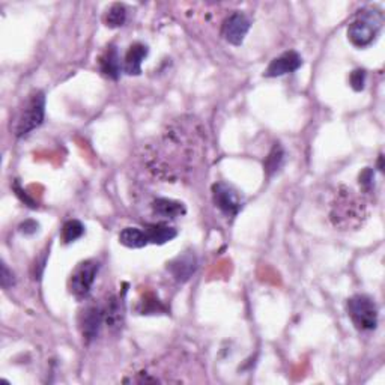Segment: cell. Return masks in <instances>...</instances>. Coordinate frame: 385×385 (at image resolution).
<instances>
[{
  "instance_id": "1",
  "label": "cell",
  "mask_w": 385,
  "mask_h": 385,
  "mask_svg": "<svg viewBox=\"0 0 385 385\" xmlns=\"http://www.w3.org/2000/svg\"><path fill=\"white\" fill-rule=\"evenodd\" d=\"M329 218L336 227H340L342 231L352 229L363 224V220L367 218V207L363 200H360L352 190L347 187H342L336 194L333 202Z\"/></svg>"
},
{
  "instance_id": "2",
  "label": "cell",
  "mask_w": 385,
  "mask_h": 385,
  "mask_svg": "<svg viewBox=\"0 0 385 385\" xmlns=\"http://www.w3.org/2000/svg\"><path fill=\"white\" fill-rule=\"evenodd\" d=\"M382 25L384 14L378 8H366V10L360 11L348 27V38L351 44L358 47V49L371 45L381 32Z\"/></svg>"
},
{
  "instance_id": "3",
  "label": "cell",
  "mask_w": 385,
  "mask_h": 385,
  "mask_svg": "<svg viewBox=\"0 0 385 385\" xmlns=\"http://www.w3.org/2000/svg\"><path fill=\"white\" fill-rule=\"evenodd\" d=\"M45 117V95L43 91H34L26 100L25 107L21 108L15 119L14 135L15 137H25L38 127H41Z\"/></svg>"
},
{
  "instance_id": "4",
  "label": "cell",
  "mask_w": 385,
  "mask_h": 385,
  "mask_svg": "<svg viewBox=\"0 0 385 385\" xmlns=\"http://www.w3.org/2000/svg\"><path fill=\"white\" fill-rule=\"evenodd\" d=\"M348 316L360 331H373L378 327V305L369 295H353L347 304Z\"/></svg>"
},
{
  "instance_id": "5",
  "label": "cell",
  "mask_w": 385,
  "mask_h": 385,
  "mask_svg": "<svg viewBox=\"0 0 385 385\" xmlns=\"http://www.w3.org/2000/svg\"><path fill=\"white\" fill-rule=\"evenodd\" d=\"M100 264L95 261H84L77 265L69 277V292L78 300H84L91 294L93 283L97 280Z\"/></svg>"
},
{
  "instance_id": "6",
  "label": "cell",
  "mask_w": 385,
  "mask_h": 385,
  "mask_svg": "<svg viewBox=\"0 0 385 385\" xmlns=\"http://www.w3.org/2000/svg\"><path fill=\"white\" fill-rule=\"evenodd\" d=\"M212 199H214L215 207L227 217L238 215L242 208L238 191L226 183H217L212 185Z\"/></svg>"
},
{
  "instance_id": "7",
  "label": "cell",
  "mask_w": 385,
  "mask_h": 385,
  "mask_svg": "<svg viewBox=\"0 0 385 385\" xmlns=\"http://www.w3.org/2000/svg\"><path fill=\"white\" fill-rule=\"evenodd\" d=\"M104 324V313H103V305L100 304H89L88 307L78 316V328L83 336V340L86 343H91L92 340L97 339L100 333L101 325Z\"/></svg>"
},
{
  "instance_id": "8",
  "label": "cell",
  "mask_w": 385,
  "mask_h": 385,
  "mask_svg": "<svg viewBox=\"0 0 385 385\" xmlns=\"http://www.w3.org/2000/svg\"><path fill=\"white\" fill-rule=\"evenodd\" d=\"M250 26H251V23L247 15L237 11V12L231 14L229 17L224 20L223 27H222V35L229 44H232L235 47H240L242 43H244V39L250 30Z\"/></svg>"
},
{
  "instance_id": "9",
  "label": "cell",
  "mask_w": 385,
  "mask_h": 385,
  "mask_svg": "<svg viewBox=\"0 0 385 385\" xmlns=\"http://www.w3.org/2000/svg\"><path fill=\"white\" fill-rule=\"evenodd\" d=\"M303 67V58L295 50H289L280 54L279 58L272 59L271 64L265 71V77H281L285 74L295 73Z\"/></svg>"
},
{
  "instance_id": "10",
  "label": "cell",
  "mask_w": 385,
  "mask_h": 385,
  "mask_svg": "<svg viewBox=\"0 0 385 385\" xmlns=\"http://www.w3.org/2000/svg\"><path fill=\"white\" fill-rule=\"evenodd\" d=\"M167 270L172 272V276L175 277L176 281L184 283L190 280L196 270H198V259L191 251H187V253L178 256L170 264H167Z\"/></svg>"
},
{
  "instance_id": "11",
  "label": "cell",
  "mask_w": 385,
  "mask_h": 385,
  "mask_svg": "<svg viewBox=\"0 0 385 385\" xmlns=\"http://www.w3.org/2000/svg\"><path fill=\"white\" fill-rule=\"evenodd\" d=\"M98 65L101 73L107 78H112V80H117V78H119L122 65L119 53H117L115 45H108L103 51V54H101L98 59Z\"/></svg>"
},
{
  "instance_id": "12",
  "label": "cell",
  "mask_w": 385,
  "mask_h": 385,
  "mask_svg": "<svg viewBox=\"0 0 385 385\" xmlns=\"http://www.w3.org/2000/svg\"><path fill=\"white\" fill-rule=\"evenodd\" d=\"M148 47L141 43L132 44L124 59V71L128 75H139L141 73V64L148 58Z\"/></svg>"
},
{
  "instance_id": "13",
  "label": "cell",
  "mask_w": 385,
  "mask_h": 385,
  "mask_svg": "<svg viewBox=\"0 0 385 385\" xmlns=\"http://www.w3.org/2000/svg\"><path fill=\"white\" fill-rule=\"evenodd\" d=\"M103 313H104V324L107 328L116 331L124 324V307L119 298L116 295H110L106 303L103 304Z\"/></svg>"
},
{
  "instance_id": "14",
  "label": "cell",
  "mask_w": 385,
  "mask_h": 385,
  "mask_svg": "<svg viewBox=\"0 0 385 385\" xmlns=\"http://www.w3.org/2000/svg\"><path fill=\"white\" fill-rule=\"evenodd\" d=\"M152 211L156 217H161V218H178L187 212L183 202L166 199V198L155 199L152 202Z\"/></svg>"
},
{
  "instance_id": "15",
  "label": "cell",
  "mask_w": 385,
  "mask_h": 385,
  "mask_svg": "<svg viewBox=\"0 0 385 385\" xmlns=\"http://www.w3.org/2000/svg\"><path fill=\"white\" fill-rule=\"evenodd\" d=\"M146 233L149 238V244H159L163 246L166 242H170L172 240L176 238V229L169 224L159 223V224H151L146 227Z\"/></svg>"
},
{
  "instance_id": "16",
  "label": "cell",
  "mask_w": 385,
  "mask_h": 385,
  "mask_svg": "<svg viewBox=\"0 0 385 385\" xmlns=\"http://www.w3.org/2000/svg\"><path fill=\"white\" fill-rule=\"evenodd\" d=\"M119 242L128 248H143L149 244V238L146 231L139 227H125L119 233Z\"/></svg>"
},
{
  "instance_id": "17",
  "label": "cell",
  "mask_w": 385,
  "mask_h": 385,
  "mask_svg": "<svg viewBox=\"0 0 385 385\" xmlns=\"http://www.w3.org/2000/svg\"><path fill=\"white\" fill-rule=\"evenodd\" d=\"M125 21H127V8L122 3H113L104 15V23L107 27H121L125 25Z\"/></svg>"
},
{
  "instance_id": "18",
  "label": "cell",
  "mask_w": 385,
  "mask_h": 385,
  "mask_svg": "<svg viewBox=\"0 0 385 385\" xmlns=\"http://www.w3.org/2000/svg\"><path fill=\"white\" fill-rule=\"evenodd\" d=\"M283 161H285V151H283V148L279 143H276L272 146L268 156H266V160H265V164H264L265 174L268 176L276 174V172L281 167Z\"/></svg>"
},
{
  "instance_id": "19",
  "label": "cell",
  "mask_w": 385,
  "mask_h": 385,
  "mask_svg": "<svg viewBox=\"0 0 385 385\" xmlns=\"http://www.w3.org/2000/svg\"><path fill=\"white\" fill-rule=\"evenodd\" d=\"M83 235H84L83 223L78 222V220H68V222L64 224V227H62L60 237L65 244H71V242L82 238Z\"/></svg>"
},
{
  "instance_id": "20",
  "label": "cell",
  "mask_w": 385,
  "mask_h": 385,
  "mask_svg": "<svg viewBox=\"0 0 385 385\" xmlns=\"http://www.w3.org/2000/svg\"><path fill=\"white\" fill-rule=\"evenodd\" d=\"M360 187L363 188L364 193H371L375 187V172L371 167H366L360 174Z\"/></svg>"
},
{
  "instance_id": "21",
  "label": "cell",
  "mask_w": 385,
  "mask_h": 385,
  "mask_svg": "<svg viewBox=\"0 0 385 385\" xmlns=\"http://www.w3.org/2000/svg\"><path fill=\"white\" fill-rule=\"evenodd\" d=\"M349 83H351V88L355 92L363 91L366 84V71L364 69L352 71L349 77Z\"/></svg>"
},
{
  "instance_id": "22",
  "label": "cell",
  "mask_w": 385,
  "mask_h": 385,
  "mask_svg": "<svg viewBox=\"0 0 385 385\" xmlns=\"http://www.w3.org/2000/svg\"><path fill=\"white\" fill-rule=\"evenodd\" d=\"M2 286L3 289H11L15 285V276L14 272L8 268L6 264H2Z\"/></svg>"
},
{
  "instance_id": "23",
  "label": "cell",
  "mask_w": 385,
  "mask_h": 385,
  "mask_svg": "<svg viewBox=\"0 0 385 385\" xmlns=\"http://www.w3.org/2000/svg\"><path fill=\"white\" fill-rule=\"evenodd\" d=\"M38 227H39V224L36 222H34V220H26L25 223L20 224V232L25 235H34L38 231Z\"/></svg>"
},
{
  "instance_id": "24",
  "label": "cell",
  "mask_w": 385,
  "mask_h": 385,
  "mask_svg": "<svg viewBox=\"0 0 385 385\" xmlns=\"http://www.w3.org/2000/svg\"><path fill=\"white\" fill-rule=\"evenodd\" d=\"M378 164H380V170L382 172V170H384V169H382V167H384V166H382V155H380V161H378Z\"/></svg>"
}]
</instances>
